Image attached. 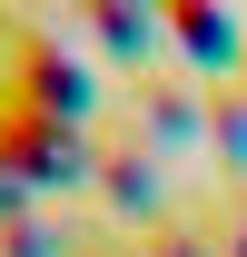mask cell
<instances>
[{"mask_svg": "<svg viewBox=\"0 0 247 257\" xmlns=\"http://www.w3.org/2000/svg\"><path fill=\"white\" fill-rule=\"evenodd\" d=\"M168 30H178L188 50H208V60H227V50H237V30H227V20H208V10H178Z\"/></svg>", "mask_w": 247, "mask_h": 257, "instance_id": "obj_1", "label": "cell"}]
</instances>
